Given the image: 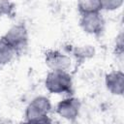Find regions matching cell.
Segmentation results:
<instances>
[{
    "label": "cell",
    "mask_w": 124,
    "mask_h": 124,
    "mask_svg": "<svg viewBox=\"0 0 124 124\" xmlns=\"http://www.w3.org/2000/svg\"><path fill=\"white\" fill-rule=\"evenodd\" d=\"M45 87L51 94L72 96L74 92L73 78L66 71H49L45 78Z\"/></svg>",
    "instance_id": "obj_1"
},
{
    "label": "cell",
    "mask_w": 124,
    "mask_h": 124,
    "mask_svg": "<svg viewBox=\"0 0 124 124\" xmlns=\"http://www.w3.org/2000/svg\"><path fill=\"white\" fill-rule=\"evenodd\" d=\"M1 37L13 47L16 55L24 52L28 47L29 33L27 26L23 21H19L11 26Z\"/></svg>",
    "instance_id": "obj_2"
},
{
    "label": "cell",
    "mask_w": 124,
    "mask_h": 124,
    "mask_svg": "<svg viewBox=\"0 0 124 124\" xmlns=\"http://www.w3.org/2000/svg\"><path fill=\"white\" fill-rule=\"evenodd\" d=\"M79 16L78 23L84 33L95 37H99L104 33L106 20L102 13H92Z\"/></svg>",
    "instance_id": "obj_3"
},
{
    "label": "cell",
    "mask_w": 124,
    "mask_h": 124,
    "mask_svg": "<svg viewBox=\"0 0 124 124\" xmlns=\"http://www.w3.org/2000/svg\"><path fill=\"white\" fill-rule=\"evenodd\" d=\"M81 109V102L75 96H68L56 104V113L70 122H74L78 119Z\"/></svg>",
    "instance_id": "obj_4"
},
{
    "label": "cell",
    "mask_w": 124,
    "mask_h": 124,
    "mask_svg": "<svg viewBox=\"0 0 124 124\" xmlns=\"http://www.w3.org/2000/svg\"><path fill=\"white\" fill-rule=\"evenodd\" d=\"M52 109V105L50 100L46 96H36L33 98L25 108L24 120H31L34 118L48 115Z\"/></svg>",
    "instance_id": "obj_5"
},
{
    "label": "cell",
    "mask_w": 124,
    "mask_h": 124,
    "mask_svg": "<svg viewBox=\"0 0 124 124\" xmlns=\"http://www.w3.org/2000/svg\"><path fill=\"white\" fill-rule=\"evenodd\" d=\"M44 59L46 67L50 71H66L72 65L70 55L59 49H46L44 53Z\"/></svg>",
    "instance_id": "obj_6"
},
{
    "label": "cell",
    "mask_w": 124,
    "mask_h": 124,
    "mask_svg": "<svg viewBox=\"0 0 124 124\" xmlns=\"http://www.w3.org/2000/svg\"><path fill=\"white\" fill-rule=\"evenodd\" d=\"M105 85L107 90L115 96H122L124 93V73L121 70H113L106 74Z\"/></svg>",
    "instance_id": "obj_7"
},
{
    "label": "cell",
    "mask_w": 124,
    "mask_h": 124,
    "mask_svg": "<svg viewBox=\"0 0 124 124\" xmlns=\"http://www.w3.org/2000/svg\"><path fill=\"white\" fill-rule=\"evenodd\" d=\"M66 53H70L77 62L82 63L85 60L91 59L95 55V48L91 45H84V46H69V48L67 49Z\"/></svg>",
    "instance_id": "obj_8"
},
{
    "label": "cell",
    "mask_w": 124,
    "mask_h": 124,
    "mask_svg": "<svg viewBox=\"0 0 124 124\" xmlns=\"http://www.w3.org/2000/svg\"><path fill=\"white\" fill-rule=\"evenodd\" d=\"M77 8L79 15L102 12L101 0H81L78 2Z\"/></svg>",
    "instance_id": "obj_9"
},
{
    "label": "cell",
    "mask_w": 124,
    "mask_h": 124,
    "mask_svg": "<svg viewBox=\"0 0 124 124\" xmlns=\"http://www.w3.org/2000/svg\"><path fill=\"white\" fill-rule=\"evenodd\" d=\"M16 55V53L13 47L2 37H0V67L9 64Z\"/></svg>",
    "instance_id": "obj_10"
},
{
    "label": "cell",
    "mask_w": 124,
    "mask_h": 124,
    "mask_svg": "<svg viewBox=\"0 0 124 124\" xmlns=\"http://www.w3.org/2000/svg\"><path fill=\"white\" fill-rule=\"evenodd\" d=\"M123 4H124L123 0H101L102 11H107V12L118 10L119 8L122 7Z\"/></svg>",
    "instance_id": "obj_11"
},
{
    "label": "cell",
    "mask_w": 124,
    "mask_h": 124,
    "mask_svg": "<svg viewBox=\"0 0 124 124\" xmlns=\"http://www.w3.org/2000/svg\"><path fill=\"white\" fill-rule=\"evenodd\" d=\"M15 11V4L11 1L0 0V18L3 16H11Z\"/></svg>",
    "instance_id": "obj_12"
},
{
    "label": "cell",
    "mask_w": 124,
    "mask_h": 124,
    "mask_svg": "<svg viewBox=\"0 0 124 124\" xmlns=\"http://www.w3.org/2000/svg\"><path fill=\"white\" fill-rule=\"evenodd\" d=\"M115 45H114V53L119 56L122 57L123 56V51H124V43H123V33L120 32L116 38H115Z\"/></svg>",
    "instance_id": "obj_13"
},
{
    "label": "cell",
    "mask_w": 124,
    "mask_h": 124,
    "mask_svg": "<svg viewBox=\"0 0 124 124\" xmlns=\"http://www.w3.org/2000/svg\"><path fill=\"white\" fill-rule=\"evenodd\" d=\"M21 124H53V122L48 115H46L31 120H24Z\"/></svg>",
    "instance_id": "obj_14"
}]
</instances>
